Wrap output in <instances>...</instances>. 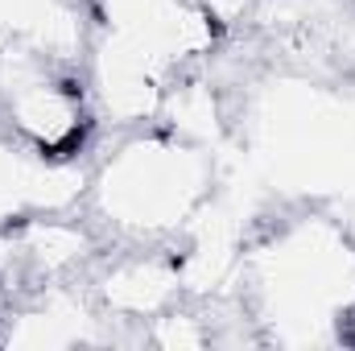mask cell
<instances>
[{
    "label": "cell",
    "instance_id": "obj_2",
    "mask_svg": "<svg viewBox=\"0 0 355 351\" xmlns=\"http://www.w3.org/2000/svg\"><path fill=\"white\" fill-rule=\"evenodd\" d=\"M62 95H67V99H79V95H83V87H79L75 79H67V83H62Z\"/></svg>",
    "mask_w": 355,
    "mask_h": 351
},
{
    "label": "cell",
    "instance_id": "obj_1",
    "mask_svg": "<svg viewBox=\"0 0 355 351\" xmlns=\"http://www.w3.org/2000/svg\"><path fill=\"white\" fill-rule=\"evenodd\" d=\"M83 137H87V128H71L58 145H42V153H46V157H71V153L83 149Z\"/></svg>",
    "mask_w": 355,
    "mask_h": 351
}]
</instances>
